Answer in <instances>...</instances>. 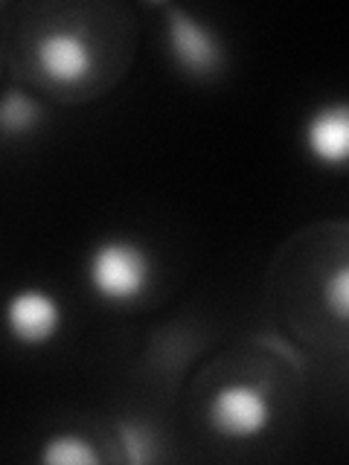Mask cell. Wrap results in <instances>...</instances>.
Here are the masks:
<instances>
[{"label":"cell","instance_id":"52a82bcc","mask_svg":"<svg viewBox=\"0 0 349 465\" xmlns=\"http://www.w3.org/2000/svg\"><path fill=\"white\" fill-rule=\"evenodd\" d=\"M38 460L44 465H99L102 462L94 442H87L82 433H67V430L44 440Z\"/></svg>","mask_w":349,"mask_h":465},{"label":"cell","instance_id":"ba28073f","mask_svg":"<svg viewBox=\"0 0 349 465\" xmlns=\"http://www.w3.org/2000/svg\"><path fill=\"white\" fill-rule=\"evenodd\" d=\"M41 125V108L33 96L21 91H6L0 96V134L26 137Z\"/></svg>","mask_w":349,"mask_h":465},{"label":"cell","instance_id":"8992f818","mask_svg":"<svg viewBox=\"0 0 349 465\" xmlns=\"http://www.w3.org/2000/svg\"><path fill=\"white\" fill-rule=\"evenodd\" d=\"M303 143L320 166L344 169L349 154V111L344 102L317 108L303 125Z\"/></svg>","mask_w":349,"mask_h":465},{"label":"cell","instance_id":"30bf717a","mask_svg":"<svg viewBox=\"0 0 349 465\" xmlns=\"http://www.w3.org/2000/svg\"><path fill=\"white\" fill-rule=\"evenodd\" d=\"M346 300H349V271L338 268V273H334L329 282V305L341 320L346 317Z\"/></svg>","mask_w":349,"mask_h":465},{"label":"cell","instance_id":"6da1fadb","mask_svg":"<svg viewBox=\"0 0 349 465\" xmlns=\"http://www.w3.org/2000/svg\"><path fill=\"white\" fill-rule=\"evenodd\" d=\"M85 276L99 300L128 305L143 300L152 285V256L135 239H105L87 256Z\"/></svg>","mask_w":349,"mask_h":465},{"label":"cell","instance_id":"277c9868","mask_svg":"<svg viewBox=\"0 0 349 465\" xmlns=\"http://www.w3.org/2000/svg\"><path fill=\"white\" fill-rule=\"evenodd\" d=\"M62 302L44 288H21L4 305V326L21 346H44L62 329Z\"/></svg>","mask_w":349,"mask_h":465},{"label":"cell","instance_id":"7a4b0ae2","mask_svg":"<svg viewBox=\"0 0 349 465\" xmlns=\"http://www.w3.org/2000/svg\"><path fill=\"white\" fill-rule=\"evenodd\" d=\"M271 416L268 390L247 381L218 387L207 404L210 428L227 440H256L268 430Z\"/></svg>","mask_w":349,"mask_h":465},{"label":"cell","instance_id":"9c48e42d","mask_svg":"<svg viewBox=\"0 0 349 465\" xmlns=\"http://www.w3.org/2000/svg\"><path fill=\"white\" fill-rule=\"evenodd\" d=\"M120 448H123V457L135 465H145L155 457L152 433L143 425H120Z\"/></svg>","mask_w":349,"mask_h":465},{"label":"cell","instance_id":"5b68a950","mask_svg":"<svg viewBox=\"0 0 349 465\" xmlns=\"http://www.w3.org/2000/svg\"><path fill=\"white\" fill-rule=\"evenodd\" d=\"M35 64L41 76L58 87H79L94 76L96 55L91 41L73 29H55L35 44Z\"/></svg>","mask_w":349,"mask_h":465},{"label":"cell","instance_id":"3957f363","mask_svg":"<svg viewBox=\"0 0 349 465\" xmlns=\"http://www.w3.org/2000/svg\"><path fill=\"white\" fill-rule=\"evenodd\" d=\"M166 41L174 64L193 79H210L224 64V47L215 29L181 6L166 9Z\"/></svg>","mask_w":349,"mask_h":465}]
</instances>
